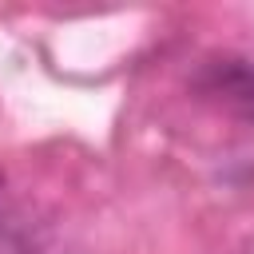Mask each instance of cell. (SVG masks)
Here are the masks:
<instances>
[{
	"label": "cell",
	"mask_w": 254,
	"mask_h": 254,
	"mask_svg": "<svg viewBox=\"0 0 254 254\" xmlns=\"http://www.w3.org/2000/svg\"><path fill=\"white\" fill-rule=\"evenodd\" d=\"M206 83H210V91H214V95H222L234 111H242V115H250V119H254V64L230 60V64L214 67Z\"/></svg>",
	"instance_id": "1"
}]
</instances>
